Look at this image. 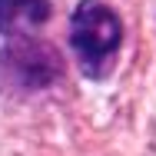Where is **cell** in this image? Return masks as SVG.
Instances as JSON below:
<instances>
[{"mask_svg":"<svg viewBox=\"0 0 156 156\" xmlns=\"http://www.w3.org/2000/svg\"><path fill=\"white\" fill-rule=\"evenodd\" d=\"M0 73L20 90H43L60 80L63 60L50 43L37 37H17L7 43V50H0Z\"/></svg>","mask_w":156,"mask_h":156,"instance_id":"obj_2","label":"cell"},{"mask_svg":"<svg viewBox=\"0 0 156 156\" xmlns=\"http://www.w3.org/2000/svg\"><path fill=\"white\" fill-rule=\"evenodd\" d=\"M70 47L90 80H106L123 47V20L103 0H80L70 17Z\"/></svg>","mask_w":156,"mask_h":156,"instance_id":"obj_1","label":"cell"},{"mask_svg":"<svg viewBox=\"0 0 156 156\" xmlns=\"http://www.w3.org/2000/svg\"><path fill=\"white\" fill-rule=\"evenodd\" d=\"M50 20V0H0V33L17 40L33 37Z\"/></svg>","mask_w":156,"mask_h":156,"instance_id":"obj_3","label":"cell"}]
</instances>
